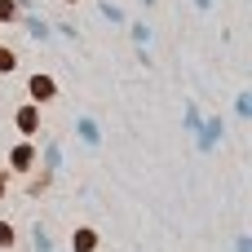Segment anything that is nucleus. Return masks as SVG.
<instances>
[{
  "label": "nucleus",
  "mask_w": 252,
  "mask_h": 252,
  "mask_svg": "<svg viewBox=\"0 0 252 252\" xmlns=\"http://www.w3.org/2000/svg\"><path fill=\"white\" fill-rule=\"evenodd\" d=\"M31 93H35V97H49V93H53V80L35 75V80H31Z\"/></svg>",
  "instance_id": "1"
},
{
  "label": "nucleus",
  "mask_w": 252,
  "mask_h": 252,
  "mask_svg": "<svg viewBox=\"0 0 252 252\" xmlns=\"http://www.w3.org/2000/svg\"><path fill=\"white\" fill-rule=\"evenodd\" d=\"M80 137H84V142H97V124L84 120V124H80Z\"/></svg>",
  "instance_id": "2"
},
{
  "label": "nucleus",
  "mask_w": 252,
  "mask_h": 252,
  "mask_svg": "<svg viewBox=\"0 0 252 252\" xmlns=\"http://www.w3.org/2000/svg\"><path fill=\"white\" fill-rule=\"evenodd\" d=\"M0 71H13V53L9 49H0Z\"/></svg>",
  "instance_id": "6"
},
{
  "label": "nucleus",
  "mask_w": 252,
  "mask_h": 252,
  "mask_svg": "<svg viewBox=\"0 0 252 252\" xmlns=\"http://www.w3.org/2000/svg\"><path fill=\"white\" fill-rule=\"evenodd\" d=\"M13 164H18V168H22V164H31V151H27V146H18V151H13Z\"/></svg>",
  "instance_id": "5"
},
{
  "label": "nucleus",
  "mask_w": 252,
  "mask_h": 252,
  "mask_svg": "<svg viewBox=\"0 0 252 252\" xmlns=\"http://www.w3.org/2000/svg\"><path fill=\"white\" fill-rule=\"evenodd\" d=\"M18 124H22V128H27V133H31V128H35V111H31V106H27V111H22V115H18Z\"/></svg>",
  "instance_id": "4"
},
{
  "label": "nucleus",
  "mask_w": 252,
  "mask_h": 252,
  "mask_svg": "<svg viewBox=\"0 0 252 252\" xmlns=\"http://www.w3.org/2000/svg\"><path fill=\"white\" fill-rule=\"evenodd\" d=\"M75 248H80V252L93 248V230H80V235H75Z\"/></svg>",
  "instance_id": "3"
},
{
  "label": "nucleus",
  "mask_w": 252,
  "mask_h": 252,
  "mask_svg": "<svg viewBox=\"0 0 252 252\" xmlns=\"http://www.w3.org/2000/svg\"><path fill=\"white\" fill-rule=\"evenodd\" d=\"M0 244H9V226H0Z\"/></svg>",
  "instance_id": "7"
}]
</instances>
